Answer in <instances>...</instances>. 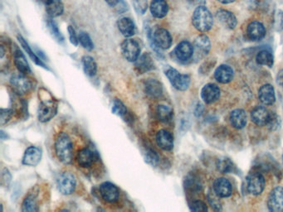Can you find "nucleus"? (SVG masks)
Segmentation results:
<instances>
[{
    "label": "nucleus",
    "mask_w": 283,
    "mask_h": 212,
    "mask_svg": "<svg viewBox=\"0 0 283 212\" xmlns=\"http://www.w3.org/2000/svg\"><path fill=\"white\" fill-rule=\"evenodd\" d=\"M39 104L37 118L42 123H46L53 119L58 113V101L47 90H39Z\"/></svg>",
    "instance_id": "1"
},
{
    "label": "nucleus",
    "mask_w": 283,
    "mask_h": 212,
    "mask_svg": "<svg viewBox=\"0 0 283 212\" xmlns=\"http://www.w3.org/2000/svg\"><path fill=\"white\" fill-rule=\"evenodd\" d=\"M55 153L59 161L70 164L73 158V147L70 137L65 133H60L55 141Z\"/></svg>",
    "instance_id": "2"
},
{
    "label": "nucleus",
    "mask_w": 283,
    "mask_h": 212,
    "mask_svg": "<svg viewBox=\"0 0 283 212\" xmlns=\"http://www.w3.org/2000/svg\"><path fill=\"white\" fill-rule=\"evenodd\" d=\"M192 24L200 33H205L212 28L214 17L205 5L197 7L193 13Z\"/></svg>",
    "instance_id": "3"
},
{
    "label": "nucleus",
    "mask_w": 283,
    "mask_h": 212,
    "mask_svg": "<svg viewBox=\"0 0 283 212\" xmlns=\"http://www.w3.org/2000/svg\"><path fill=\"white\" fill-rule=\"evenodd\" d=\"M167 78L169 79V82L175 87V89L184 91L188 89L191 84V77L188 75H182L177 70L169 67L165 71Z\"/></svg>",
    "instance_id": "4"
},
{
    "label": "nucleus",
    "mask_w": 283,
    "mask_h": 212,
    "mask_svg": "<svg viewBox=\"0 0 283 212\" xmlns=\"http://www.w3.org/2000/svg\"><path fill=\"white\" fill-rule=\"evenodd\" d=\"M121 54L126 61L135 62L141 54V48L138 41L134 39H126L121 44Z\"/></svg>",
    "instance_id": "5"
},
{
    "label": "nucleus",
    "mask_w": 283,
    "mask_h": 212,
    "mask_svg": "<svg viewBox=\"0 0 283 212\" xmlns=\"http://www.w3.org/2000/svg\"><path fill=\"white\" fill-rule=\"evenodd\" d=\"M58 188L63 195H71L76 188V178L69 172L61 173L56 180Z\"/></svg>",
    "instance_id": "6"
},
{
    "label": "nucleus",
    "mask_w": 283,
    "mask_h": 212,
    "mask_svg": "<svg viewBox=\"0 0 283 212\" xmlns=\"http://www.w3.org/2000/svg\"><path fill=\"white\" fill-rule=\"evenodd\" d=\"M152 41L155 47L166 50L172 45V37L171 33L164 28H158L152 35Z\"/></svg>",
    "instance_id": "7"
},
{
    "label": "nucleus",
    "mask_w": 283,
    "mask_h": 212,
    "mask_svg": "<svg viewBox=\"0 0 283 212\" xmlns=\"http://www.w3.org/2000/svg\"><path fill=\"white\" fill-rule=\"evenodd\" d=\"M10 84L13 87V91L18 95L28 93L32 88L31 80L27 78L26 76H24L23 74L12 76Z\"/></svg>",
    "instance_id": "8"
},
{
    "label": "nucleus",
    "mask_w": 283,
    "mask_h": 212,
    "mask_svg": "<svg viewBox=\"0 0 283 212\" xmlns=\"http://www.w3.org/2000/svg\"><path fill=\"white\" fill-rule=\"evenodd\" d=\"M268 206L271 211L279 212L283 210L282 186H277L271 192L268 197Z\"/></svg>",
    "instance_id": "9"
},
{
    "label": "nucleus",
    "mask_w": 283,
    "mask_h": 212,
    "mask_svg": "<svg viewBox=\"0 0 283 212\" xmlns=\"http://www.w3.org/2000/svg\"><path fill=\"white\" fill-rule=\"evenodd\" d=\"M100 195L108 203H115L119 199V190L110 182H104L100 186Z\"/></svg>",
    "instance_id": "10"
},
{
    "label": "nucleus",
    "mask_w": 283,
    "mask_h": 212,
    "mask_svg": "<svg viewBox=\"0 0 283 212\" xmlns=\"http://www.w3.org/2000/svg\"><path fill=\"white\" fill-rule=\"evenodd\" d=\"M99 158L98 153L93 151L91 149L85 147L78 151L77 154V162L82 167H91L95 161Z\"/></svg>",
    "instance_id": "11"
},
{
    "label": "nucleus",
    "mask_w": 283,
    "mask_h": 212,
    "mask_svg": "<svg viewBox=\"0 0 283 212\" xmlns=\"http://www.w3.org/2000/svg\"><path fill=\"white\" fill-rule=\"evenodd\" d=\"M248 190L252 195H260L265 188V179L260 173H254L248 179Z\"/></svg>",
    "instance_id": "12"
},
{
    "label": "nucleus",
    "mask_w": 283,
    "mask_h": 212,
    "mask_svg": "<svg viewBox=\"0 0 283 212\" xmlns=\"http://www.w3.org/2000/svg\"><path fill=\"white\" fill-rule=\"evenodd\" d=\"M195 52V48L188 41H183L178 44L174 53L178 60L180 61H187L191 59Z\"/></svg>",
    "instance_id": "13"
},
{
    "label": "nucleus",
    "mask_w": 283,
    "mask_h": 212,
    "mask_svg": "<svg viewBox=\"0 0 283 212\" xmlns=\"http://www.w3.org/2000/svg\"><path fill=\"white\" fill-rule=\"evenodd\" d=\"M214 192L220 198L230 197L233 193L231 182L226 178H218L214 182Z\"/></svg>",
    "instance_id": "14"
},
{
    "label": "nucleus",
    "mask_w": 283,
    "mask_h": 212,
    "mask_svg": "<svg viewBox=\"0 0 283 212\" xmlns=\"http://www.w3.org/2000/svg\"><path fill=\"white\" fill-rule=\"evenodd\" d=\"M251 119L257 126L267 125L270 121V112L264 106H257L252 111Z\"/></svg>",
    "instance_id": "15"
},
{
    "label": "nucleus",
    "mask_w": 283,
    "mask_h": 212,
    "mask_svg": "<svg viewBox=\"0 0 283 212\" xmlns=\"http://www.w3.org/2000/svg\"><path fill=\"white\" fill-rule=\"evenodd\" d=\"M42 151L39 147L31 146L24 153L23 163L29 167H35L41 161Z\"/></svg>",
    "instance_id": "16"
},
{
    "label": "nucleus",
    "mask_w": 283,
    "mask_h": 212,
    "mask_svg": "<svg viewBox=\"0 0 283 212\" xmlns=\"http://www.w3.org/2000/svg\"><path fill=\"white\" fill-rule=\"evenodd\" d=\"M135 69L138 74H144L155 69V63L149 53H144L135 61Z\"/></svg>",
    "instance_id": "17"
},
{
    "label": "nucleus",
    "mask_w": 283,
    "mask_h": 212,
    "mask_svg": "<svg viewBox=\"0 0 283 212\" xmlns=\"http://www.w3.org/2000/svg\"><path fill=\"white\" fill-rule=\"evenodd\" d=\"M156 143L157 145L164 150V151H171L174 147V137L168 130H161L156 134Z\"/></svg>",
    "instance_id": "18"
},
{
    "label": "nucleus",
    "mask_w": 283,
    "mask_h": 212,
    "mask_svg": "<svg viewBox=\"0 0 283 212\" xmlns=\"http://www.w3.org/2000/svg\"><path fill=\"white\" fill-rule=\"evenodd\" d=\"M247 33L249 39L257 41L262 39L266 35V28L263 24L258 21H253L249 24L247 29Z\"/></svg>",
    "instance_id": "19"
},
{
    "label": "nucleus",
    "mask_w": 283,
    "mask_h": 212,
    "mask_svg": "<svg viewBox=\"0 0 283 212\" xmlns=\"http://www.w3.org/2000/svg\"><path fill=\"white\" fill-rule=\"evenodd\" d=\"M217 19L228 29H234L238 24L237 17L232 12L225 9H219L216 13Z\"/></svg>",
    "instance_id": "20"
},
{
    "label": "nucleus",
    "mask_w": 283,
    "mask_h": 212,
    "mask_svg": "<svg viewBox=\"0 0 283 212\" xmlns=\"http://www.w3.org/2000/svg\"><path fill=\"white\" fill-rule=\"evenodd\" d=\"M201 97L206 104H212L220 97V90L214 84H207L201 91Z\"/></svg>",
    "instance_id": "21"
},
{
    "label": "nucleus",
    "mask_w": 283,
    "mask_h": 212,
    "mask_svg": "<svg viewBox=\"0 0 283 212\" xmlns=\"http://www.w3.org/2000/svg\"><path fill=\"white\" fill-rule=\"evenodd\" d=\"M169 5L165 0H152L149 10L153 17L163 18L169 13Z\"/></svg>",
    "instance_id": "22"
},
{
    "label": "nucleus",
    "mask_w": 283,
    "mask_h": 212,
    "mask_svg": "<svg viewBox=\"0 0 283 212\" xmlns=\"http://www.w3.org/2000/svg\"><path fill=\"white\" fill-rule=\"evenodd\" d=\"M46 12L50 17H58L64 12V5L62 0H45Z\"/></svg>",
    "instance_id": "23"
},
{
    "label": "nucleus",
    "mask_w": 283,
    "mask_h": 212,
    "mask_svg": "<svg viewBox=\"0 0 283 212\" xmlns=\"http://www.w3.org/2000/svg\"><path fill=\"white\" fill-rule=\"evenodd\" d=\"M234 70L228 65H221L217 68L214 72V77L218 82L227 84L234 78Z\"/></svg>",
    "instance_id": "24"
},
{
    "label": "nucleus",
    "mask_w": 283,
    "mask_h": 212,
    "mask_svg": "<svg viewBox=\"0 0 283 212\" xmlns=\"http://www.w3.org/2000/svg\"><path fill=\"white\" fill-rule=\"evenodd\" d=\"M258 97L262 104L266 105L273 104L276 101V95L272 84H266L261 87L258 91Z\"/></svg>",
    "instance_id": "25"
},
{
    "label": "nucleus",
    "mask_w": 283,
    "mask_h": 212,
    "mask_svg": "<svg viewBox=\"0 0 283 212\" xmlns=\"http://www.w3.org/2000/svg\"><path fill=\"white\" fill-rule=\"evenodd\" d=\"M117 28L125 37H131L136 33V25L130 17H121L117 22Z\"/></svg>",
    "instance_id": "26"
},
{
    "label": "nucleus",
    "mask_w": 283,
    "mask_h": 212,
    "mask_svg": "<svg viewBox=\"0 0 283 212\" xmlns=\"http://www.w3.org/2000/svg\"><path fill=\"white\" fill-rule=\"evenodd\" d=\"M144 88H145V93L150 97L156 99L162 95V84L156 79H148L144 84Z\"/></svg>",
    "instance_id": "27"
},
{
    "label": "nucleus",
    "mask_w": 283,
    "mask_h": 212,
    "mask_svg": "<svg viewBox=\"0 0 283 212\" xmlns=\"http://www.w3.org/2000/svg\"><path fill=\"white\" fill-rule=\"evenodd\" d=\"M230 122L234 128L241 130L244 128L248 122V115L242 109H237L230 114Z\"/></svg>",
    "instance_id": "28"
},
{
    "label": "nucleus",
    "mask_w": 283,
    "mask_h": 212,
    "mask_svg": "<svg viewBox=\"0 0 283 212\" xmlns=\"http://www.w3.org/2000/svg\"><path fill=\"white\" fill-rule=\"evenodd\" d=\"M13 56H14V64L20 74L27 75V74L30 73V67L28 65L26 57L20 49H16Z\"/></svg>",
    "instance_id": "29"
},
{
    "label": "nucleus",
    "mask_w": 283,
    "mask_h": 212,
    "mask_svg": "<svg viewBox=\"0 0 283 212\" xmlns=\"http://www.w3.org/2000/svg\"><path fill=\"white\" fill-rule=\"evenodd\" d=\"M194 48H195L199 55L205 56L210 52L211 48L210 38L205 35H200L195 39Z\"/></svg>",
    "instance_id": "30"
},
{
    "label": "nucleus",
    "mask_w": 283,
    "mask_h": 212,
    "mask_svg": "<svg viewBox=\"0 0 283 212\" xmlns=\"http://www.w3.org/2000/svg\"><path fill=\"white\" fill-rule=\"evenodd\" d=\"M17 40L20 41V44L22 46L24 51L27 52V54L33 60L35 64H37L39 67H44V69L48 70V67L46 66L45 63L42 61V59L39 56L35 54V52H33V50L31 49L29 44L27 43L26 40L24 39L21 35H17Z\"/></svg>",
    "instance_id": "31"
},
{
    "label": "nucleus",
    "mask_w": 283,
    "mask_h": 212,
    "mask_svg": "<svg viewBox=\"0 0 283 212\" xmlns=\"http://www.w3.org/2000/svg\"><path fill=\"white\" fill-rule=\"evenodd\" d=\"M156 115L160 121L168 123L173 118V110L169 106L165 104H160L156 108Z\"/></svg>",
    "instance_id": "32"
},
{
    "label": "nucleus",
    "mask_w": 283,
    "mask_h": 212,
    "mask_svg": "<svg viewBox=\"0 0 283 212\" xmlns=\"http://www.w3.org/2000/svg\"><path fill=\"white\" fill-rule=\"evenodd\" d=\"M82 66L86 75L88 76H94L98 72V65L93 57L85 56L82 57Z\"/></svg>",
    "instance_id": "33"
},
{
    "label": "nucleus",
    "mask_w": 283,
    "mask_h": 212,
    "mask_svg": "<svg viewBox=\"0 0 283 212\" xmlns=\"http://www.w3.org/2000/svg\"><path fill=\"white\" fill-rule=\"evenodd\" d=\"M256 61L259 65L272 67L273 65V56L269 51L261 50L257 52Z\"/></svg>",
    "instance_id": "34"
},
{
    "label": "nucleus",
    "mask_w": 283,
    "mask_h": 212,
    "mask_svg": "<svg viewBox=\"0 0 283 212\" xmlns=\"http://www.w3.org/2000/svg\"><path fill=\"white\" fill-rule=\"evenodd\" d=\"M23 211L36 212L39 211V206H37V201H36V196L33 194H28L22 206Z\"/></svg>",
    "instance_id": "35"
},
{
    "label": "nucleus",
    "mask_w": 283,
    "mask_h": 212,
    "mask_svg": "<svg viewBox=\"0 0 283 212\" xmlns=\"http://www.w3.org/2000/svg\"><path fill=\"white\" fill-rule=\"evenodd\" d=\"M111 111H112L114 115L123 118V119H125V116L127 115V109L125 107V104L122 103V101L118 100V99H115L114 101H113Z\"/></svg>",
    "instance_id": "36"
},
{
    "label": "nucleus",
    "mask_w": 283,
    "mask_h": 212,
    "mask_svg": "<svg viewBox=\"0 0 283 212\" xmlns=\"http://www.w3.org/2000/svg\"><path fill=\"white\" fill-rule=\"evenodd\" d=\"M48 27L49 28L50 33H52V36L56 41L60 43V44L64 41V37L59 30V27L56 25V23L51 18L48 20Z\"/></svg>",
    "instance_id": "37"
},
{
    "label": "nucleus",
    "mask_w": 283,
    "mask_h": 212,
    "mask_svg": "<svg viewBox=\"0 0 283 212\" xmlns=\"http://www.w3.org/2000/svg\"><path fill=\"white\" fill-rule=\"evenodd\" d=\"M144 157H145V162L152 165V166H157L160 162V158L158 154L156 152L152 150V149H146L144 151Z\"/></svg>",
    "instance_id": "38"
},
{
    "label": "nucleus",
    "mask_w": 283,
    "mask_h": 212,
    "mask_svg": "<svg viewBox=\"0 0 283 212\" xmlns=\"http://www.w3.org/2000/svg\"><path fill=\"white\" fill-rule=\"evenodd\" d=\"M79 43L86 50L91 51L94 48V44L91 37L86 32H81L79 33Z\"/></svg>",
    "instance_id": "39"
},
{
    "label": "nucleus",
    "mask_w": 283,
    "mask_h": 212,
    "mask_svg": "<svg viewBox=\"0 0 283 212\" xmlns=\"http://www.w3.org/2000/svg\"><path fill=\"white\" fill-rule=\"evenodd\" d=\"M135 10L138 14H145L147 11L148 1L147 0H133L132 1Z\"/></svg>",
    "instance_id": "40"
},
{
    "label": "nucleus",
    "mask_w": 283,
    "mask_h": 212,
    "mask_svg": "<svg viewBox=\"0 0 283 212\" xmlns=\"http://www.w3.org/2000/svg\"><path fill=\"white\" fill-rule=\"evenodd\" d=\"M275 29L277 31L283 30V12L277 10L274 15Z\"/></svg>",
    "instance_id": "41"
},
{
    "label": "nucleus",
    "mask_w": 283,
    "mask_h": 212,
    "mask_svg": "<svg viewBox=\"0 0 283 212\" xmlns=\"http://www.w3.org/2000/svg\"><path fill=\"white\" fill-rule=\"evenodd\" d=\"M13 110L11 109H2L1 110V125H5V123L11 119L13 116Z\"/></svg>",
    "instance_id": "42"
},
{
    "label": "nucleus",
    "mask_w": 283,
    "mask_h": 212,
    "mask_svg": "<svg viewBox=\"0 0 283 212\" xmlns=\"http://www.w3.org/2000/svg\"><path fill=\"white\" fill-rule=\"evenodd\" d=\"M191 210L196 212L207 211V207L203 201H195L191 203Z\"/></svg>",
    "instance_id": "43"
},
{
    "label": "nucleus",
    "mask_w": 283,
    "mask_h": 212,
    "mask_svg": "<svg viewBox=\"0 0 283 212\" xmlns=\"http://www.w3.org/2000/svg\"><path fill=\"white\" fill-rule=\"evenodd\" d=\"M67 31H68V33H69V39L71 44L75 46V47H78V44H79V37H78L76 31L74 29L73 27L68 26Z\"/></svg>",
    "instance_id": "44"
},
{
    "label": "nucleus",
    "mask_w": 283,
    "mask_h": 212,
    "mask_svg": "<svg viewBox=\"0 0 283 212\" xmlns=\"http://www.w3.org/2000/svg\"><path fill=\"white\" fill-rule=\"evenodd\" d=\"M190 2H191L194 6L199 7L205 5L206 0H190Z\"/></svg>",
    "instance_id": "45"
},
{
    "label": "nucleus",
    "mask_w": 283,
    "mask_h": 212,
    "mask_svg": "<svg viewBox=\"0 0 283 212\" xmlns=\"http://www.w3.org/2000/svg\"><path fill=\"white\" fill-rule=\"evenodd\" d=\"M110 7H116L120 3V0H104Z\"/></svg>",
    "instance_id": "46"
},
{
    "label": "nucleus",
    "mask_w": 283,
    "mask_h": 212,
    "mask_svg": "<svg viewBox=\"0 0 283 212\" xmlns=\"http://www.w3.org/2000/svg\"><path fill=\"white\" fill-rule=\"evenodd\" d=\"M218 2L223 4V5H229V4H232L234 3L235 0H217Z\"/></svg>",
    "instance_id": "47"
},
{
    "label": "nucleus",
    "mask_w": 283,
    "mask_h": 212,
    "mask_svg": "<svg viewBox=\"0 0 283 212\" xmlns=\"http://www.w3.org/2000/svg\"><path fill=\"white\" fill-rule=\"evenodd\" d=\"M0 53H1V55H0V57L3 58V57H4V55H5V49H4V47H3V46L0 47Z\"/></svg>",
    "instance_id": "48"
}]
</instances>
